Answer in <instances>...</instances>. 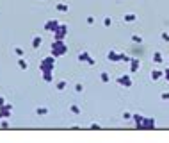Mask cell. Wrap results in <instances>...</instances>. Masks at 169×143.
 <instances>
[{
    "label": "cell",
    "mask_w": 169,
    "mask_h": 143,
    "mask_svg": "<svg viewBox=\"0 0 169 143\" xmlns=\"http://www.w3.org/2000/svg\"><path fill=\"white\" fill-rule=\"evenodd\" d=\"M50 52L54 57H63L64 54H68V43L64 39H54L50 45Z\"/></svg>",
    "instance_id": "obj_1"
},
{
    "label": "cell",
    "mask_w": 169,
    "mask_h": 143,
    "mask_svg": "<svg viewBox=\"0 0 169 143\" xmlns=\"http://www.w3.org/2000/svg\"><path fill=\"white\" fill-rule=\"evenodd\" d=\"M55 70V57L54 56H46L39 61V72L46 73V72H54Z\"/></svg>",
    "instance_id": "obj_2"
},
{
    "label": "cell",
    "mask_w": 169,
    "mask_h": 143,
    "mask_svg": "<svg viewBox=\"0 0 169 143\" xmlns=\"http://www.w3.org/2000/svg\"><path fill=\"white\" fill-rule=\"evenodd\" d=\"M52 34H54V39H66V36H68V25L66 23H61L55 29V32H52Z\"/></svg>",
    "instance_id": "obj_3"
},
{
    "label": "cell",
    "mask_w": 169,
    "mask_h": 143,
    "mask_svg": "<svg viewBox=\"0 0 169 143\" xmlns=\"http://www.w3.org/2000/svg\"><path fill=\"white\" fill-rule=\"evenodd\" d=\"M77 59L80 61V63H87L89 66H94V64H96V59H94V57H91V54H89V52H85V50L78 54Z\"/></svg>",
    "instance_id": "obj_4"
},
{
    "label": "cell",
    "mask_w": 169,
    "mask_h": 143,
    "mask_svg": "<svg viewBox=\"0 0 169 143\" xmlns=\"http://www.w3.org/2000/svg\"><path fill=\"white\" fill-rule=\"evenodd\" d=\"M116 82H118L119 86H123V88H132V84H134V81H132V75H130V73L119 75V77L116 79Z\"/></svg>",
    "instance_id": "obj_5"
},
{
    "label": "cell",
    "mask_w": 169,
    "mask_h": 143,
    "mask_svg": "<svg viewBox=\"0 0 169 143\" xmlns=\"http://www.w3.org/2000/svg\"><path fill=\"white\" fill-rule=\"evenodd\" d=\"M61 25V21L55 20V18H50V20L45 21V25H43V29L46 30V32H55V29Z\"/></svg>",
    "instance_id": "obj_6"
},
{
    "label": "cell",
    "mask_w": 169,
    "mask_h": 143,
    "mask_svg": "<svg viewBox=\"0 0 169 143\" xmlns=\"http://www.w3.org/2000/svg\"><path fill=\"white\" fill-rule=\"evenodd\" d=\"M13 104H9L6 102L4 106H0V114H2V118H11V113H13Z\"/></svg>",
    "instance_id": "obj_7"
},
{
    "label": "cell",
    "mask_w": 169,
    "mask_h": 143,
    "mask_svg": "<svg viewBox=\"0 0 169 143\" xmlns=\"http://www.w3.org/2000/svg\"><path fill=\"white\" fill-rule=\"evenodd\" d=\"M155 127H157L155 118H151V116H144V122H142V131H150V129H155Z\"/></svg>",
    "instance_id": "obj_8"
},
{
    "label": "cell",
    "mask_w": 169,
    "mask_h": 143,
    "mask_svg": "<svg viewBox=\"0 0 169 143\" xmlns=\"http://www.w3.org/2000/svg\"><path fill=\"white\" fill-rule=\"evenodd\" d=\"M139 68H141V59L139 57H132V61H130V73L139 72Z\"/></svg>",
    "instance_id": "obj_9"
},
{
    "label": "cell",
    "mask_w": 169,
    "mask_h": 143,
    "mask_svg": "<svg viewBox=\"0 0 169 143\" xmlns=\"http://www.w3.org/2000/svg\"><path fill=\"white\" fill-rule=\"evenodd\" d=\"M107 61H110V63H119V52L109 50V52H107Z\"/></svg>",
    "instance_id": "obj_10"
},
{
    "label": "cell",
    "mask_w": 169,
    "mask_h": 143,
    "mask_svg": "<svg viewBox=\"0 0 169 143\" xmlns=\"http://www.w3.org/2000/svg\"><path fill=\"white\" fill-rule=\"evenodd\" d=\"M132 120H134V123H135V129H142V122H144V114H134L132 116Z\"/></svg>",
    "instance_id": "obj_11"
},
{
    "label": "cell",
    "mask_w": 169,
    "mask_h": 143,
    "mask_svg": "<svg viewBox=\"0 0 169 143\" xmlns=\"http://www.w3.org/2000/svg\"><path fill=\"white\" fill-rule=\"evenodd\" d=\"M150 77H151V81H160L164 77V72L162 70H151Z\"/></svg>",
    "instance_id": "obj_12"
},
{
    "label": "cell",
    "mask_w": 169,
    "mask_h": 143,
    "mask_svg": "<svg viewBox=\"0 0 169 143\" xmlns=\"http://www.w3.org/2000/svg\"><path fill=\"white\" fill-rule=\"evenodd\" d=\"M41 43H43L41 36H34V38H32V48H34V50H37L39 47H41Z\"/></svg>",
    "instance_id": "obj_13"
},
{
    "label": "cell",
    "mask_w": 169,
    "mask_h": 143,
    "mask_svg": "<svg viewBox=\"0 0 169 143\" xmlns=\"http://www.w3.org/2000/svg\"><path fill=\"white\" fill-rule=\"evenodd\" d=\"M18 66H20V70H28V63H27V59L25 57H18Z\"/></svg>",
    "instance_id": "obj_14"
},
{
    "label": "cell",
    "mask_w": 169,
    "mask_h": 143,
    "mask_svg": "<svg viewBox=\"0 0 169 143\" xmlns=\"http://www.w3.org/2000/svg\"><path fill=\"white\" fill-rule=\"evenodd\" d=\"M41 75H43V81H45L46 84L54 82V72H46V73H41Z\"/></svg>",
    "instance_id": "obj_15"
},
{
    "label": "cell",
    "mask_w": 169,
    "mask_h": 143,
    "mask_svg": "<svg viewBox=\"0 0 169 143\" xmlns=\"http://www.w3.org/2000/svg\"><path fill=\"white\" fill-rule=\"evenodd\" d=\"M55 11H59V13H68L70 11V6L68 4H55Z\"/></svg>",
    "instance_id": "obj_16"
},
{
    "label": "cell",
    "mask_w": 169,
    "mask_h": 143,
    "mask_svg": "<svg viewBox=\"0 0 169 143\" xmlns=\"http://www.w3.org/2000/svg\"><path fill=\"white\" fill-rule=\"evenodd\" d=\"M153 61H155L157 64H160V63H164V56H162V52H153Z\"/></svg>",
    "instance_id": "obj_17"
},
{
    "label": "cell",
    "mask_w": 169,
    "mask_h": 143,
    "mask_svg": "<svg viewBox=\"0 0 169 143\" xmlns=\"http://www.w3.org/2000/svg\"><path fill=\"white\" fill-rule=\"evenodd\" d=\"M100 81H102L103 84H109V82H110V75H109V72H102V73H100Z\"/></svg>",
    "instance_id": "obj_18"
},
{
    "label": "cell",
    "mask_w": 169,
    "mask_h": 143,
    "mask_svg": "<svg viewBox=\"0 0 169 143\" xmlns=\"http://www.w3.org/2000/svg\"><path fill=\"white\" fill-rule=\"evenodd\" d=\"M123 20L127 21V23H132V21H135V20H137V14L128 13V14H125V16H123Z\"/></svg>",
    "instance_id": "obj_19"
},
{
    "label": "cell",
    "mask_w": 169,
    "mask_h": 143,
    "mask_svg": "<svg viewBox=\"0 0 169 143\" xmlns=\"http://www.w3.org/2000/svg\"><path fill=\"white\" fill-rule=\"evenodd\" d=\"M48 113H50L48 107H37L36 109V114H39V116H45V114H48Z\"/></svg>",
    "instance_id": "obj_20"
},
{
    "label": "cell",
    "mask_w": 169,
    "mask_h": 143,
    "mask_svg": "<svg viewBox=\"0 0 169 143\" xmlns=\"http://www.w3.org/2000/svg\"><path fill=\"white\" fill-rule=\"evenodd\" d=\"M130 61H132V57L123 54V52H119V63H130Z\"/></svg>",
    "instance_id": "obj_21"
},
{
    "label": "cell",
    "mask_w": 169,
    "mask_h": 143,
    "mask_svg": "<svg viewBox=\"0 0 169 143\" xmlns=\"http://www.w3.org/2000/svg\"><path fill=\"white\" fill-rule=\"evenodd\" d=\"M66 86H68V82H66V81H59V82L55 84V88L59 90V91H64V90H66Z\"/></svg>",
    "instance_id": "obj_22"
},
{
    "label": "cell",
    "mask_w": 169,
    "mask_h": 143,
    "mask_svg": "<svg viewBox=\"0 0 169 143\" xmlns=\"http://www.w3.org/2000/svg\"><path fill=\"white\" fill-rule=\"evenodd\" d=\"M13 52H14L18 57H23V56H25V52H23V48H21V47H14Z\"/></svg>",
    "instance_id": "obj_23"
},
{
    "label": "cell",
    "mask_w": 169,
    "mask_h": 143,
    "mask_svg": "<svg viewBox=\"0 0 169 143\" xmlns=\"http://www.w3.org/2000/svg\"><path fill=\"white\" fill-rule=\"evenodd\" d=\"M160 39H162L164 43H169V32L167 30H162V32H160Z\"/></svg>",
    "instance_id": "obj_24"
},
{
    "label": "cell",
    "mask_w": 169,
    "mask_h": 143,
    "mask_svg": "<svg viewBox=\"0 0 169 143\" xmlns=\"http://www.w3.org/2000/svg\"><path fill=\"white\" fill-rule=\"evenodd\" d=\"M0 127H2V129H9V127H11L9 120H7V118H2V120H0Z\"/></svg>",
    "instance_id": "obj_25"
},
{
    "label": "cell",
    "mask_w": 169,
    "mask_h": 143,
    "mask_svg": "<svg viewBox=\"0 0 169 143\" xmlns=\"http://www.w3.org/2000/svg\"><path fill=\"white\" fill-rule=\"evenodd\" d=\"M132 41L134 43H142L144 39H142V36H139V34H132Z\"/></svg>",
    "instance_id": "obj_26"
},
{
    "label": "cell",
    "mask_w": 169,
    "mask_h": 143,
    "mask_svg": "<svg viewBox=\"0 0 169 143\" xmlns=\"http://www.w3.org/2000/svg\"><path fill=\"white\" fill-rule=\"evenodd\" d=\"M70 111L73 114H80V107H78V106H70Z\"/></svg>",
    "instance_id": "obj_27"
},
{
    "label": "cell",
    "mask_w": 169,
    "mask_h": 143,
    "mask_svg": "<svg viewBox=\"0 0 169 143\" xmlns=\"http://www.w3.org/2000/svg\"><path fill=\"white\" fill-rule=\"evenodd\" d=\"M103 25H105V27H110V25H112V20H110V16H105V18H103Z\"/></svg>",
    "instance_id": "obj_28"
},
{
    "label": "cell",
    "mask_w": 169,
    "mask_h": 143,
    "mask_svg": "<svg viewBox=\"0 0 169 143\" xmlns=\"http://www.w3.org/2000/svg\"><path fill=\"white\" fill-rule=\"evenodd\" d=\"M75 91H77V93H82V91H84V86L80 84V82H78V84H75Z\"/></svg>",
    "instance_id": "obj_29"
},
{
    "label": "cell",
    "mask_w": 169,
    "mask_h": 143,
    "mask_svg": "<svg viewBox=\"0 0 169 143\" xmlns=\"http://www.w3.org/2000/svg\"><path fill=\"white\" fill-rule=\"evenodd\" d=\"M89 129H93V131H98V129H102V125H100V123H91V125H89Z\"/></svg>",
    "instance_id": "obj_30"
},
{
    "label": "cell",
    "mask_w": 169,
    "mask_h": 143,
    "mask_svg": "<svg viewBox=\"0 0 169 143\" xmlns=\"http://www.w3.org/2000/svg\"><path fill=\"white\" fill-rule=\"evenodd\" d=\"M160 99H162V100H169V91H164V93H160Z\"/></svg>",
    "instance_id": "obj_31"
},
{
    "label": "cell",
    "mask_w": 169,
    "mask_h": 143,
    "mask_svg": "<svg viewBox=\"0 0 169 143\" xmlns=\"http://www.w3.org/2000/svg\"><path fill=\"white\" fill-rule=\"evenodd\" d=\"M132 116H134V114H132V113H128V111H125V113H123V118H125V120H130Z\"/></svg>",
    "instance_id": "obj_32"
},
{
    "label": "cell",
    "mask_w": 169,
    "mask_h": 143,
    "mask_svg": "<svg viewBox=\"0 0 169 143\" xmlns=\"http://www.w3.org/2000/svg\"><path fill=\"white\" fill-rule=\"evenodd\" d=\"M87 25H93V23H94V16H87Z\"/></svg>",
    "instance_id": "obj_33"
},
{
    "label": "cell",
    "mask_w": 169,
    "mask_h": 143,
    "mask_svg": "<svg viewBox=\"0 0 169 143\" xmlns=\"http://www.w3.org/2000/svg\"><path fill=\"white\" fill-rule=\"evenodd\" d=\"M164 79L169 82V68H167V70H164Z\"/></svg>",
    "instance_id": "obj_34"
},
{
    "label": "cell",
    "mask_w": 169,
    "mask_h": 143,
    "mask_svg": "<svg viewBox=\"0 0 169 143\" xmlns=\"http://www.w3.org/2000/svg\"><path fill=\"white\" fill-rule=\"evenodd\" d=\"M4 104H6V99H4V97H0V106H4Z\"/></svg>",
    "instance_id": "obj_35"
},
{
    "label": "cell",
    "mask_w": 169,
    "mask_h": 143,
    "mask_svg": "<svg viewBox=\"0 0 169 143\" xmlns=\"http://www.w3.org/2000/svg\"><path fill=\"white\" fill-rule=\"evenodd\" d=\"M0 120H2V114H0Z\"/></svg>",
    "instance_id": "obj_36"
},
{
    "label": "cell",
    "mask_w": 169,
    "mask_h": 143,
    "mask_svg": "<svg viewBox=\"0 0 169 143\" xmlns=\"http://www.w3.org/2000/svg\"><path fill=\"white\" fill-rule=\"evenodd\" d=\"M167 61H169V57H167Z\"/></svg>",
    "instance_id": "obj_37"
}]
</instances>
